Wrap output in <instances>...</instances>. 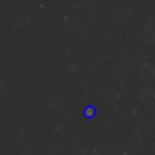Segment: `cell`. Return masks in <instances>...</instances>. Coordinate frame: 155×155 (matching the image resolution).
<instances>
[{"instance_id":"obj_1","label":"cell","mask_w":155,"mask_h":155,"mask_svg":"<svg viewBox=\"0 0 155 155\" xmlns=\"http://www.w3.org/2000/svg\"><path fill=\"white\" fill-rule=\"evenodd\" d=\"M94 115H96V108H94L93 105H87V107L84 109V116H85V117L92 119Z\"/></svg>"}]
</instances>
